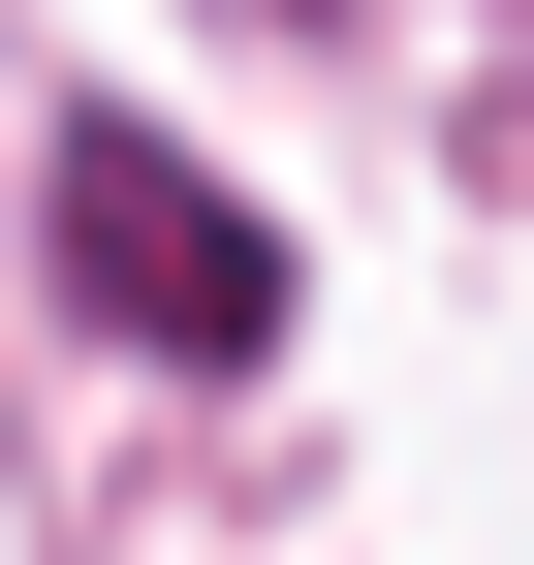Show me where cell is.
<instances>
[{
    "label": "cell",
    "mask_w": 534,
    "mask_h": 565,
    "mask_svg": "<svg viewBox=\"0 0 534 565\" xmlns=\"http://www.w3.org/2000/svg\"><path fill=\"white\" fill-rule=\"evenodd\" d=\"M63 315H95V345H189V377H252V345H284V221H252V189H189L158 126H63Z\"/></svg>",
    "instance_id": "6da1fadb"
}]
</instances>
